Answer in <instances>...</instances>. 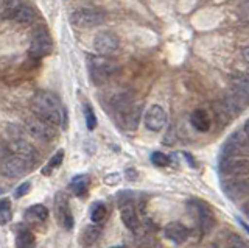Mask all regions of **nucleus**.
Returning <instances> with one entry per match:
<instances>
[{
  "label": "nucleus",
  "mask_w": 249,
  "mask_h": 248,
  "mask_svg": "<svg viewBox=\"0 0 249 248\" xmlns=\"http://www.w3.org/2000/svg\"><path fill=\"white\" fill-rule=\"evenodd\" d=\"M35 115L53 127L67 128V111L56 94L50 91H37L31 98Z\"/></svg>",
  "instance_id": "obj_1"
},
{
  "label": "nucleus",
  "mask_w": 249,
  "mask_h": 248,
  "mask_svg": "<svg viewBox=\"0 0 249 248\" xmlns=\"http://www.w3.org/2000/svg\"><path fill=\"white\" fill-rule=\"evenodd\" d=\"M88 67L90 78L95 84H105L119 72V64L114 59L101 55L88 57Z\"/></svg>",
  "instance_id": "obj_2"
},
{
  "label": "nucleus",
  "mask_w": 249,
  "mask_h": 248,
  "mask_svg": "<svg viewBox=\"0 0 249 248\" xmlns=\"http://www.w3.org/2000/svg\"><path fill=\"white\" fill-rule=\"evenodd\" d=\"M35 162L28 159L27 156H22L18 153H11L10 156H6L2 161V166H0V172L8 180H14V178H20L25 175L28 170L33 167Z\"/></svg>",
  "instance_id": "obj_3"
},
{
  "label": "nucleus",
  "mask_w": 249,
  "mask_h": 248,
  "mask_svg": "<svg viewBox=\"0 0 249 248\" xmlns=\"http://www.w3.org/2000/svg\"><path fill=\"white\" fill-rule=\"evenodd\" d=\"M70 22L80 28H92L105 22V13L97 8H78L70 16Z\"/></svg>",
  "instance_id": "obj_4"
},
{
  "label": "nucleus",
  "mask_w": 249,
  "mask_h": 248,
  "mask_svg": "<svg viewBox=\"0 0 249 248\" xmlns=\"http://www.w3.org/2000/svg\"><path fill=\"white\" fill-rule=\"evenodd\" d=\"M53 50V42L50 35L47 33V30L37 28L33 38H31L30 44V57L35 59H41L47 55H50Z\"/></svg>",
  "instance_id": "obj_5"
},
{
  "label": "nucleus",
  "mask_w": 249,
  "mask_h": 248,
  "mask_svg": "<svg viewBox=\"0 0 249 248\" xmlns=\"http://www.w3.org/2000/svg\"><path fill=\"white\" fill-rule=\"evenodd\" d=\"M223 106L226 108V111L229 113V115H237L240 114L243 110H246L249 105V92L241 91L237 88L229 89L228 94L224 95L223 98Z\"/></svg>",
  "instance_id": "obj_6"
},
{
  "label": "nucleus",
  "mask_w": 249,
  "mask_h": 248,
  "mask_svg": "<svg viewBox=\"0 0 249 248\" xmlns=\"http://www.w3.org/2000/svg\"><path fill=\"white\" fill-rule=\"evenodd\" d=\"M25 128L31 136L39 139V141L49 142L54 136H56V130H54L56 127H53V125H50V123L44 122L42 119L36 117V115H31V117H28L25 120Z\"/></svg>",
  "instance_id": "obj_7"
},
{
  "label": "nucleus",
  "mask_w": 249,
  "mask_h": 248,
  "mask_svg": "<svg viewBox=\"0 0 249 248\" xmlns=\"http://www.w3.org/2000/svg\"><path fill=\"white\" fill-rule=\"evenodd\" d=\"M54 215H56V220L62 228H73V215L70 211L69 198L64 192H58L54 197Z\"/></svg>",
  "instance_id": "obj_8"
},
{
  "label": "nucleus",
  "mask_w": 249,
  "mask_h": 248,
  "mask_svg": "<svg viewBox=\"0 0 249 248\" xmlns=\"http://www.w3.org/2000/svg\"><path fill=\"white\" fill-rule=\"evenodd\" d=\"M120 47V41L117 35L111 32H101L93 39V49H95L101 57H109L115 53Z\"/></svg>",
  "instance_id": "obj_9"
},
{
  "label": "nucleus",
  "mask_w": 249,
  "mask_h": 248,
  "mask_svg": "<svg viewBox=\"0 0 249 248\" xmlns=\"http://www.w3.org/2000/svg\"><path fill=\"white\" fill-rule=\"evenodd\" d=\"M189 206L193 209V212L196 214L201 231L209 232L210 229H212L213 223H215V217H213V212L210 211V208L206 203H202L201 200H192Z\"/></svg>",
  "instance_id": "obj_10"
},
{
  "label": "nucleus",
  "mask_w": 249,
  "mask_h": 248,
  "mask_svg": "<svg viewBox=\"0 0 249 248\" xmlns=\"http://www.w3.org/2000/svg\"><path fill=\"white\" fill-rule=\"evenodd\" d=\"M143 122H145L146 130L158 133V131H160L163 127H165V123H167V114H165V111H163L162 106L153 105V106H150L146 110Z\"/></svg>",
  "instance_id": "obj_11"
},
{
  "label": "nucleus",
  "mask_w": 249,
  "mask_h": 248,
  "mask_svg": "<svg viewBox=\"0 0 249 248\" xmlns=\"http://www.w3.org/2000/svg\"><path fill=\"white\" fill-rule=\"evenodd\" d=\"M221 173L228 176H246L249 175V159L246 158H235V159H224L220 166Z\"/></svg>",
  "instance_id": "obj_12"
},
{
  "label": "nucleus",
  "mask_w": 249,
  "mask_h": 248,
  "mask_svg": "<svg viewBox=\"0 0 249 248\" xmlns=\"http://www.w3.org/2000/svg\"><path fill=\"white\" fill-rule=\"evenodd\" d=\"M223 191L231 200H240L249 195V178L223 183Z\"/></svg>",
  "instance_id": "obj_13"
},
{
  "label": "nucleus",
  "mask_w": 249,
  "mask_h": 248,
  "mask_svg": "<svg viewBox=\"0 0 249 248\" xmlns=\"http://www.w3.org/2000/svg\"><path fill=\"white\" fill-rule=\"evenodd\" d=\"M163 232H165V237L170 239L173 244H178V245H181L184 244L187 239H189L190 236V229L185 227L184 223L181 222H171L168 223L165 229H163Z\"/></svg>",
  "instance_id": "obj_14"
},
{
  "label": "nucleus",
  "mask_w": 249,
  "mask_h": 248,
  "mask_svg": "<svg viewBox=\"0 0 249 248\" xmlns=\"http://www.w3.org/2000/svg\"><path fill=\"white\" fill-rule=\"evenodd\" d=\"M120 215H122V222L124 223V227L131 231H137L140 227L139 222V215L136 212V208L132 206V203H122L120 208Z\"/></svg>",
  "instance_id": "obj_15"
},
{
  "label": "nucleus",
  "mask_w": 249,
  "mask_h": 248,
  "mask_svg": "<svg viewBox=\"0 0 249 248\" xmlns=\"http://www.w3.org/2000/svg\"><path fill=\"white\" fill-rule=\"evenodd\" d=\"M190 123H192V127L195 130L201 131V133H206V131H209V128H210V117H209L207 111H204V110L193 111L192 115H190Z\"/></svg>",
  "instance_id": "obj_16"
},
{
  "label": "nucleus",
  "mask_w": 249,
  "mask_h": 248,
  "mask_svg": "<svg viewBox=\"0 0 249 248\" xmlns=\"http://www.w3.org/2000/svg\"><path fill=\"white\" fill-rule=\"evenodd\" d=\"M47 217H49V209L44 205H33L25 212V219L30 223H42L47 220Z\"/></svg>",
  "instance_id": "obj_17"
},
{
  "label": "nucleus",
  "mask_w": 249,
  "mask_h": 248,
  "mask_svg": "<svg viewBox=\"0 0 249 248\" xmlns=\"http://www.w3.org/2000/svg\"><path fill=\"white\" fill-rule=\"evenodd\" d=\"M16 248H36L35 234L27 228H20L16 234Z\"/></svg>",
  "instance_id": "obj_18"
},
{
  "label": "nucleus",
  "mask_w": 249,
  "mask_h": 248,
  "mask_svg": "<svg viewBox=\"0 0 249 248\" xmlns=\"http://www.w3.org/2000/svg\"><path fill=\"white\" fill-rule=\"evenodd\" d=\"M89 184H90V178L88 175L81 173V175H76L73 180L70 181L69 188H70V191L75 193V195L81 197V195H84L86 192H88Z\"/></svg>",
  "instance_id": "obj_19"
},
{
  "label": "nucleus",
  "mask_w": 249,
  "mask_h": 248,
  "mask_svg": "<svg viewBox=\"0 0 249 248\" xmlns=\"http://www.w3.org/2000/svg\"><path fill=\"white\" fill-rule=\"evenodd\" d=\"M13 20L19 22V24H28V22H33L36 19V13L35 10L28 5H20L16 13L13 14Z\"/></svg>",
  "instance_id": "obj_20"
},
{
  "label": "nucleus",
  "mask_w": 249,
  "mask_h": 248,
  "mask_svg": "<svg viewBox=\"0 0 249 248\" xmlns=\"http://www.w3.org/2000/svg\"><path fill=\"white\" fill-rule=\"evenodd\" d=\"M62 159H64V150L59 149V150L49 159V162H47V164L42 167V175H45V176L52 175V173L54 172V170L59 169V166L62 164Z\"/></svg>",
  "instance_id": "obj_21"
},
{
  "label": "nucleus",
  "mask_w": 249,
  "mask_h": 248,
  "mask_svg": "<svg viewBox=\"0 0 249 248\" xmlns=\"http://www.w3.org/2000/svg\"><path fill=\"white\" fill-rule=\"evenodd\" d=\"M20 5V0H0V18L11 19Z\"/></svg>",
  "instance_id": "obj_22"
},
{
  "label": "nucleus",
  "mask_w": 249,
  "mask_h": 248,
  "mask_svg": "<svg viewBox=\"0 0 249 248\" xmlns=\"http://www.w3.org/2000/svg\"><path fill=\"white\" fill-rule=\"evenodd\" d=\"M13 212H11V201L8 198L0 200V223L5 225L8 222H11Z\"/></svg>",
  "instance_id": "obj_23"
},
{
  "label": "nucleus",
  "mask_w": 249,
  "mask_h": 248,
  "mask_svg": "<svg viewBox=\"0 0 249 248\" xmlns=\"http://www.w3.org/2000/svg\"><path fill=\"white\" fill-rule=\"evenodd\" d=\"M231 81H232V88H237V89L249 92V76L248 75L235 74V75L231 76Z\"/></svg>",
  "instance_id": "obj_24"
},
{
  "label": "nucleus",
  "mask_w": 249,
  "mask_h": 248,
  "mask_svg": "<svg viewBox=\"0 0 249 248\" xmlns=\"http://www.w3.org/2000/svg\"><path fill=\"white\" fill-rule=\"evenodd\" d=\"M106 215V206L103 203H95L90 209V220L93 223H98L105 219Z\"/></svg>",
  "instance_id": "obj_25"
},
{
  "label": "nucleus",
  "mask_w": 249,
  "mask_h": 248,
  "mask_svg": "<svg viewBox=\"0 0 249 248\" xmlns=\"http://www.w3.org/2000/svg\"><path fill=\"white\" fill-rule=\"evenodd\" d=\"M84 117H86V125H88V130H93L97 127V117L95 114H93V110L89 103L84 105Z\"/></svg>",
  "instance_id": "obj_26"
},
{
  "label": "nucleus",
  "mask_w": 249,
  "mask_h": 248,
  "mask_svg": "<svg viewBox=\"0 0 249 248\" xmlns=\"http://www.w3.org/2000/svg\"><path fill=\"white\" fill-rule=\"evenodd\" d=\"M100 232H101V229L98 227H95V225H93V227H89L88 229L84 231V234H83L84 242L88 244V245L89 244H93L100 237Z\"/></svg>",
  "instance_id": "obj_27"
},
{
  "label": "nucleus",
  "mask_w": 249,
  "mask_h": 248,
  "mask_svg": "<svg viewBox=\"0 0 249 248\" xmlns=\"http://www.w3.org/2000/svg\"><path fill=\"white\" fill-rule=\"evenodd\" d=\"M151 161H153V164L159 166V167H165V166L170 164V158L167 156V154L160 153V152H154L151 154Z\"/></svg>",
  "instance_id": "obj_28"
},
{
  "label": "nucleus",
  "mask_w": 249,
  "mask_h": 248,
  "mask_svg": "<svg viewBox=\"0 0 249 248\" xmlns=\"http://www.w3.org/2000/svg\"><path fill=\"white\" fill-rule=\"evenodd\" d=\"M229 248H249V244L246 242L243 237L233 234L229 239Z\"/></svg>",
  "instance_id": "obj_29"
},
{
  "label": "nucleus",
  "mask_w": 249,
  "mask_h": 248,
  "mask_svg": "<svg viewBox=\"0 0 249 248\" xmlns=\"http://www.w3.org/2000/svg\"><path fill=\"white\" fill-rule=\"evenodd\" d=\"M30 188H31V184L27 181V183H22L18 189H16V192H14V197L16 198H22L23 195H27V193L30 192Z\"/></svg>",
  "instance_id": "obj_30"
},
{
  "label": "nucleus",
  "mask_w": 249,
  "mask_h": 248,
  "mask_svg": "<svg viewBox=\"0 0 249 248\" xmlns=\"http://www.w3.org/2000/svg\"><path fill=\"white\" fill-rule=\"evenodd\" d=\"M240 14H241V18H243L246 22H249V0H246V2L241 5Z\"/></svg>",
  "instance_id": "obj_31"
},
{
  "label": "nucleus",
  "mask_w": 249,
  "mask_h": 248,
  "mask_svg": "<svg viewBox=\"0 0 249 248\" xmlns=\"http://www.w3.org/2000/svg\"><path fill=\"white\" fill-rule=\"evenodd\" d=\"M119 181H120V173H111V175H107V176L105 178V183L111 184V186L117 184Z\"/></svg>",
  "instance_id": "obj_32"
},
{
  "label": "nucleus",
  "mask_w": 249,
  "mask_h": 248,
  "mask_svg": "<svg viewBox=\"0 0 249 248\" xmlns=\"http://www.w3.org/2000/svg\"><path fill=\"white\" fill-rule=\"evenodd\" d=\"M241 58H243V61L249 66V45H248V47L241 49Z\"/></svg>",
  "instance_id": "obj_33"
},
{
  "label": "nucleus",
  "mask_w": 249,
  "mask_h": 248,
  "mask_svg": "<svg viewBox=\"0 0 249 248\" xmlns=\"http://www.w3.org/2000/svg\"><path fill=\"white\" fill-rule=\"evenodd\" d=\"M126 175H128V180H137V172L134 169H128Z\"/></svg>",
  "instance_id": "obj_34"
},
{
  "label": "nucleus",
  "mask_w": 249,
  "mask_h": 248,
  "mask_svg": "<svg viewBox=\"0 0 249 248\" xmlns=\"http://www.w3.org/2000/svg\"><path fill=\"white\" fill-rule=\"evenodd\" d=\"M243 133H245V134H246V137L249 139V119L246 120L245 127H243Z\"/></svg>",
  "instance_id": "obj_35"
},
{
  "label": "nucleus",
  "mask_w": 249,
  "mask_h": 248,
  "mask_svg": "<svg viewBox=\"0 0 249 248\" xmlns=\"http://www.w3.org/2000/svg\"><path fill=\"white\" fill-rule=\"evenodd\" d=\"M243 211H245L246 217L249 219V201H246V203H245V206H243Z\"/></svg>",
  "instance_id": "obj_36"
},
{
  "label": "nucleus",
  "mask_w": 249,
  "mask_h": 248,
  "mask_svg": "<svg viewBox=\"0 0 249 248\" xmlns=\"http://www.w3.org/2000/svg\"><path fill=\"white\" fill-rule=\"evenodd\" d=\"M238 223H240V225H241V227H243V228H245V229L248 231V234H249V227H248V225H246V223H245L243 220H240V219H238Z\"/></svg>",
  "instance_id": "obj_37"
},
{
  "label": "nucleus",
  "mask_w": 249,
  "mask_h": 248,
  "mask_svg": "<svg viewBox=\"0 0 249 248\" xmlns=\"http://www.w3.org/2000/svg\"><path fill=\"white\" fill-rule=\"evenodd\" d=\"M111 248H126L124 245H117V247H111Z\"/></svg>",
  "instance_id": "obj_38"
}]
</instances>
